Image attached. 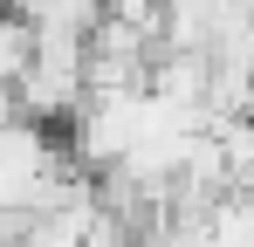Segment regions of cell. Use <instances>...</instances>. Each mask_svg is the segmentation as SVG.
Masks as SVG:
<instances>
[{"label":"cell","mask_w":254,"mask_h":247,"mask_svg":"<svg viewBox=\"0 0 254 247\" xmlns=\"http://www.w3.org/2000/svg\"><path fill=\"white\" fill-rule=\"evenodd\" d=\"M28 28H35V41H83L103 28V0H21L14 7Z\"/></svg>","instance_id":"obj_1"},{"label":"cell","mask_w":254,"mask_h":247,"mask_svg":"<svg viewBox=\"0 0 254 247\" xmlns=\"http://www.w3.org/2000/svg\"><path fill=\"white\" fill-rule=\"evenodd\" d=\"M28 69H35V28L7 7V14H0V89H21Z\"/></svg>","instance_id":"obj_2"},{"label":"cell","mask_w":254,"mask_h":247,"mask_svg":"<svg viewBox=\"0 0 254 247\" xmlns=\"http://www.w3.org/2000/svg\"><path fill=\"white\" fill-rule=\"evenodd\" d=\"M103 14L124 21V28H137V35H151V41L165 28V0H103Z\"/></svg>","instance_id":"obj_3"},{"label":"cell","mask_w":254,"mask_h":247,"mask_svg":"<svg viewBox=\"0 0 254 247\" xmlns=\"http://www.w3.org/2000/svg\"><path fill=\"white\" fill-rule=\"evenodd\" d=\"M21 117V103H14V89H0V124H14Z\"/></svg>","instance_id":"obj_4"}]
</instances>
